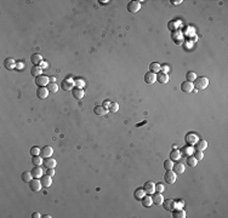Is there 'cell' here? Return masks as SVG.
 <instances>
[{"instance_id": "cell-43", "label": "cell", "mask_w": 228, "mask_h": 218, "mask_svg": "<svg viewBox=\"0 0 228 218\" xmlns=\"http://www.w3.org/2000/svg\"><path fill=\"white\" fill-rule=\"evenodd\" d=\"M46 175L50 176V177H53V176H55V168H48Z\"/></svg>"}, {"instance_id": "cell-21", "label": "cell", "mask_w": 228, "mask_h": 218, "mask_svg": "<svg viewBox=\"0 0 228 218\" xmlns=\"http://www.w3.org/2000/svg\"><path fill=\"white\" fill-rule=\"evenodd\" d=\"M108 112H109V110L106 109L103 106H97V107H95V109H94V113L96 114L97 117H103V115H106Z\"/></svg>"}, {"instance_id": "cell-38", "label": "cell", "mask_w": 228, "mask_h": 218, "mask_svg": "<svg viewBox=\"0 0 228 218\" xmlns=\"http://www.w3.org/2000/svg\"><path fill=\"white\" fill-rule=\"evenodd\" d=\"M30 155H32V156L40 155V148H39V147H37V145L32 147V149H30Z\"/></svg>"}, {"instance_id": "cell-49", "label": "cell", "mask_w": 228, "mask_h": 218, "mask_svg": "<svg viewBox=\"0 0 228 218\" xmlns=\"http://www.w3.org/2000/svg\"><path fill=\"white\" fill-rule=\"evenodd\" d=\"M40 67L43 68V69H44V68H48V63H46V62H44V61H43V63L40 64Z\"/></svg>"}, {"instance_id": "cell-33", "label": "cell", "mask_w": 228, "mask_h": 218, "mask_svg": "<svg viewBox=\"0 0 228 218\" xmlns=\"http://www.w3.org/2000/svg\"><path fill=\"white\" fill-rule=\"evenodd\" d=\"M174 217H175V218H186V212L182 210V209L174 210Z\"/></svg>"}, {"instance_id": "cell-35", "label": "cell", "mask_w": 228, "mask_h": 218, "mask_svg": "<svg viewBox=\"0 0 228 218\" xmlns=\"http://www.w3.org/2000/svg\"><path fill=\"white\" fill-rule=\"evenodd\" d=\"M196 79H197V74H196L194 72H188V73L186 74V80H187V81L193 83Z\"/></svg>"}, {"instance_id": "cell-29", "label": "cell", "mask_w": 228, "mask_h": 218, "mask_svg": "<svg viewBox=\"0 0 228 218\" xmlns=\"http://www.w3.org/2000/svg\"><path fill=\"white\" fill-rule=\"evenodd\" d=\"M149 71L153 72V73H160L162 65L159 64V63H157V62H153V63L149 64Z\"/></svg>"}, {"instance_id": "cell-11", "label": "cell", "mask_w": 228, "mask_h": 218, "mask_svg": "<svg viewBox=\"0 0 228 218\" xmlns=\"http://www.w3.org/2000/svg\"><path fill=\"white\" fill-rule=\"evenodd\" d=\"M4 67L6 68L7 71H14L15 68L17 67V63H16V61L14 60V58H6L5 61H4Z\"/></svg>"}, {"instance_id": "cell-7", "label": "cell", "mask_w": 228, "mask_h": 218, "mask_svg": "<svg viewBox=\"0 0 228 218\" xmlns=\"http://www.w3.org/2000/svg\"><path fill=\"white\" fill-rule=\"evenodd\" d=\"M141 1H130L129 4H128V11L130 14H137L139 11H140V9H141V4H140Z\"/></svg>"}, {"instance_id": "cell-10", "label": "cell", "mask_w": 228, "mask_h": 218, "mask_svg": "<svg viewBox=\"0 0 228 218\" xmlns=\"http://www.w3.org/2000/svg\"><path fill=\"white\" fill-rule=\"evenodd\" d=\"M49 94L50 92H49L48 87H38V90H37V97L39 99H46Z\"/></svg>"}, {"instance_id": "cell-46", "label": "cell", "mask_w": 228, "mask_h": 218, "mask_svg": "<svg viewBox=\"0 0 228 218\" xmlns=\"http://www.w3.org/2000/svg\"><path fill=\"white\" fill-rule=\"evenodd\" d=\"M109 106H110V102H108V101H107V102H103V107H105L106 109H108Z\"/></svg>"}, {"instance_id": "cell-22", "label": "cell", "mask_w": 228, "mask_h": 218, "mask_svg": "<svg viewBox=\"0 0 228 218\" xmlns=\"http://www.w3.org/2000/svg\"><path fill=\"white\" fill-rule=\"evenodd\" d=\"M30 62L33 63V65H40L43 63V57L39 53H34L30 57Z\"/></svg>"}, {"instance_id": "cell-9", "label": "cell", "mask_w": 228, "mask_h": 218, "mask_svg": "<svg viewBox=\"0 0 228 218\" xmlns=\"http://www.w3.org/2000/svg\"><path fill=\"white\" fill-rule=\"evenodd\" d=\"M143 189H144L146 194H149V195L154 194V193H155V183H153V182H146L144 184H143Z\"/></svg>"}, {"instance_id": "cell-2", "label": "cell", "mask_w": 228, "mask_h": 218, "mask_svg": "<svg viewBox=\"0 0 228 218\" xmlns=\"http://www.w3.org/2000/svg\"><path fill=\"white\" fill-rule=\"evenodd\" d=\"M35 84L39 87H46L50 84V78L46 75H40V76L35 78Z\"/></svg>"}, {"instance_id": "cell-19", "label": "cell", "mask_w": 228, "mask_h": 218, "mask_svg": "<svg viewBox=\"0 0 228 218\" xmlns=\"http://www.w3.org/2000/svg\"><path fill=\"white\" fill-rule=\"evenodd\" d=\"M30 75L34 78H38V76L43 75V68L40 65H33V68L30 69Z\"/></svg>"}, {"instance_id": "cell-44", "label": "cell", "mask_w": 228, "mask_h": 218, "mask_svg": "<svg viewBox=\"0 0 228 218\" xmlns=\"http://www.w3.org/2000/svg\"><path fill=\"white\" fill-rule=\"evenodd\" d=\"M170 71V68H169V65H163V73H165V74H167V72Z\"/></svg>"}, {"instance_id": "cell-14", "label": "cell", "mask_w": 228, "mask_h": 218, "mask_svg": "<svg viewBox=\"0 0 228 218\" xmlns=\"http://www.w3.org/2000/svg\"><path fill=\"white\" fill-rule=\"evenodd\" d=\"M162 205L164 206V209H165L166 211H174V210H175V201H174L172 199H166V200H164Z\"/></svg>"}, {"instance_id": "cell-28", "label": "cell", "mask_w": 228, "mask_h": 218, "mask_svg": "<svg viewBox=\"0 0 228 218\" xmlns=\"http://www.w3.org/2000/svg\"><path fill=\"white\" fill-rule=\"evenodd\" d=\"M133 195H135V198L137 199V200H142V199H143V196L146 195V191H144V189H143V188H137V189L135 190Z\"/></svg>"}, {"instance_id": "cell-48", "label": "cell", "mask_w": 228, "mask_h": 218, "mask_svg": "<svg viewBox=\"0 0 228 218\" xmlns=\"http://www.w3.org/2000/svg\"><path fill=\"white\" fill-rule=\"evenodd\" d=\"M98 3H100L101 5H106V4H108L109 1H108V0H105V1H103V0H98Z\"/></svg>"}, {"instance_id": "cell-47", "label": "cell", "mask_w": 228, "mask_h": 218, "mask_svg": "<svg viewBox=\"0 0 228 218\" xmlns=\"http://www.w3.org/2000/svg\"><path fill=\"white\" fill-rule=\"evenodd\" d=\"M171 3H172L174 5H180L182 3V0H174V1H171Z\"/></svg>"}, {"instance_id": "cell-18", "label": "cell", "mask_w": 228, "mask_h": 218, "mask_svg": "<svg viewBox=\"0 0 228 218\" xmlns=\"http://www.w3.org/2000/svg\"><path fill=\"white\" fill-rule=\"evenodd\" d=\"M44 166L46 168H55L57 166V163L53 158H48V159H44Z\"/></svg>"}, {"instance_id": "cell-4", "label": "cell", "mask_w": 228, "mask_h": 218, "mask_svg": "<svg viewBox=\"0 0 228 218\" xmlns=\"http://www.w3.org/2000/svg\"><path fill=\"white\" fill-rule=\"evenodd\" d=\"M61 87H62V90H64V91H72L74 87H75V81L73 79H66V80H63L62 81V84H61Z\"/></svg>"}, {"instance_id": "cell-52", "label": "cell", "mask_w": 228, "mask_h": 218, "mask_svg": "<svg viewBox=\"0 0 228 218\" xmlns=\"http://www.w3.org/2000/svg\"><path fill=\"white\" fill-rule=\"evenodd\" d=\"M44 217H45V218H51V216H50V214H45Z\"/></svg>"}, {"instance_id": "cell-12", "label": "cell", "mask_w": 228, "mask_h": 218, "mask_svg": "<svg viewBox=\"0 0 228 218\" xmlns=\"http://www.w3.org/2000/svg\"><path fill=\"white\" fill-rule=\"evenodd\" d=\"M153 196H152V201H153V204L154 205H157V206H160L162 204H163V201H164V198H163V194L162 193H154V194H152Z\"/></svg>"}, {"instance_id": "cell-5", "label": "cell", "mask_w": 228, "mask_h": 218, "mask_svg": "<svg viewBox=\"0 0 228 218\" xmlns=\"http://www.w3.org/2000/svg\"><path fill=\"white\" fill-rule=\"evenodd\" d=\"M176 178H177V175L172 170L166 171V173L164 176V179H165V182L167 183V184H174V183L176 182Z\"/></svg>"}, {"instance_id": "cell-15", "label": "cell", "mask_w": 228, "mask_h": 218, "mask_svg": "<svg viewBox=\"0 0 228 218\" xmlns=\"http://www.w3.org/2000/svg\"><path fill=\"white\" fill-rule=\"evenodd\" d=\"M30 172H32V175H33V178H41L43 175H44V170H43L40 166H34Z\"/></svg>"}, {"instance_id": "cell-1", "label": "cell", "mask_w": 228, "mask_h": 218, "mask_svg": "<svg viewBox=\"0 0 228 218\" xmlns=\"http://www.w3.org/2000/svg\"><path fill=\"white\" fill-rule=\"evenodd\" d=\"M193 85L197 90H205L209 85V79L205 78V76H201V78H197L194 81H193Z\"/></svg>"}, {"instance_id": "cell-27", "label": "cell", "mask_w": 228, "mask_h": 218, "mask_svg": "<svg viewBox=\"0 0 228 218\" xmlns=\"http://www.w3.org/2000/svg\"><path fill=\"white\" fill-rule=\"evenodd\" d=\"M32 164H33L34 166H41V165H44V159H43L40 155L33 156V158H32Z\"/></svg>"}, {"instance_id": "cell-24", "label": "cell", "mask_w": 228, "mask_h": 218, "mask_svg": "<svg viewBox=\"0 0 228 218\" xmlns=\"http://www.w3.org/2000/svg\"><path fill=\"white\" fill-rule=\"evenodd\" d=\"M157 81L159 83V84H167V81H169V76H167V74H165V73H158V75H157Z\"/></svg>"}, {"instance_id": "cell-32", "label": "cell", "mask_w": 228, "mask_h": 218, "mask_svg": "<svg viewBox=\"0 0 228 218\" xmlns=\"http://www.w3.org/2000/svg\"><path fill=\"white\" fill-rule=\"evenodd\" d=\"M181 156H182V154H181L180 150H172L170 154V158H171L172 161H178V160L181 159Z\"/></svg>"}, {"instance_id": "cell-42", "label": "cell", "mask_w": 228, "mask_h": 218, "mask_svg": "<svg viewBox=\"0 0 228 218\" xmlns=\"http://www.w3.org/2000/svg\"><path fill=\"white\" fill-rule=\"evenodd\" d=\"M192 153H193V148L192 147H187L183 152H182V154H186L187 156H189V155H192Z\"/></svg>"}, {"instance_id": "cell-6", "label": "cell", "mask_w": 228, "mask_h": 218, "mask_svg": "<svg viewBox=\"0 0 228 218\" xmlns=\"http://www.w3.org/2000/svg\"><path fill=\"white\" fill-rule=\"evenodd\" d=\"M52 154H53V149H52V147H50V145H45V147H43V148L40 149V156H41L43 159L51 158Z\"/></svg>"}, {"instance_id": "cell-34", "label": "cell", "mask_w": 228, "mask_h": 218, "mask_svg": "<svg viewBox=\"0 0 228 218\" xmlns=\"http://www.w3.org/2000/svg\"><path fill=\"white\" fill-rule=\"evenodd\" d=\"M46 87H48V90H49V92H51V94H56L57 91H58V86H57L56 83H50Z\"/></svg>"}, {"instance_id": "cell-13", "label": "cell", "mask_w": 228, "mask_h": 218, "mask_svg": "<svg viewBox=\"0 0 228 218\" xmlns=\"http://www.w3.org/2000/svg\"><path fill=\"white\" fill-rule=\"evenodd\" d=\"M144 81L147 83V84H154L155 81H157V75H155V73H153V72H148V73H146L144 74Z\"/></svg>"}, {"instance_id": "cell-31", "label": "cell", "mask_w": 228, "mask_h": 218, "mask_svg": "<svg viewBox=\"0 0 228 218\" xmlns=\"http://www.w3.org/2000/svg\"><path fill=\"white\" fill-rule=\"evenodd\" d=\"M197 164H198V160H197L194 156H193V155H189V156L187 158V165H188L189 167H196Z\"/></svg>"}, {"instance_id": "cell-40", "label": "cell", "mask_w": 228, "mask_h": 218, "mask_svg": "<svg viewBox=\"0 0 228 218\" xmlns=\"http://www.w3.org/2000/svg\"><path fill=\"white\" fill-rule=\"evenodd\" d=\"M165 189V186L163 184V183H158V184H155V191L157 193H163Z\"/></svg>"}, {"instance_id": "cell-16", "label": "cell", "mask_w": 228, "mask_h": 218, "mask_svg": "<svg viewBox=\"0 0 228 218\" xmlns=\"http://www.w3.org/2000/svg\"><path fill=\"white\" fill-rule=\"evenodd\" d=\"M40 182H41L43 188H49V187H51V184H52V178H51L50 176H48V175H45V176H43V177L40 178Z\"/></svg>"}, {"instance_id": "cell-50", "label": "cell", "mask_w": 228, "mask_h": 218, "mask_svg": "<svg viewBox=\"0 0 228 218\" xmlns=\"http://www.w3.org/2000/svg\"><path fill=\"white\" fill-rule=\"evenodd\" d=\"M55 81H56L55 78H50V83H55Z\"/></svg>"}, {"instance_id": "cell-20", "label": "cell", "mask_w": 228, "mask_h": 218, "mask_svg": "<svg viewBox=\"0 0 228 218\" xmlns=\"http://www.w3.org/2000/svg\"><path fill=\"white\" fill-rule=\"evenodd\" d=\"M206 148H208V142L206 141L205 140H198V142L196 143V150L204 152Z\"/></svg>"}, {"instance_id": "cell-37", "label": "cell", "mask_w": 228, "mask_h": 218, "mask_svg": "<svg viewBox=\"0 0 228 218\" xmlns=\"http://www.w3.org/2000/svg\"><path fill=\"white\" fill-rule=\"evenodd\" d=\"M172 167H174V161L172 160H165L164 161V168L166 170V171H169V170H172Z\"/></svg>"}, {"instance_id": "cell-3", "label": "cell", "mask_w": 228, "mask_h": 218, "mask_svg": "<svg viewBox=\"0 0 228 218\" xmlns=\"http://www.w3.org/2000/svg\"><path fill=\"white\" fill-rule=\"evenodd\" d=\"M29 188H30V190L32 191H40L41 190V188H43V186H41V182H40V179L39 178H33L29 183Z\"/></svg>"}, {"instance_id": "cell-23", "label": "cell", "mask_w": 228, "mask_h": 218, "mask_svg": "<svg viewBox=\"0 0 228 218\" xmlns=\"http://www.w3.org/2000/svg\"><path fill=\"white\" fill-rule=\"evenodd\" d=\"M172 171L175 172L176 175H182L185 172V165L182 163H176V164H174Z\"/></svg>"}, {"instance_id": "cell-39", "label": "cell", "mask_w": 228, "mask_h": 218, "mask_svg": "<svg viewBox=\"0 0 228 218\" xmlns=\"http://www.w3.org/2000/svg\"><path fill=\"white\" fill-rule=\"evenodd\" d=\"M74 81H75V87H79V88L85 87V80H83V79H75Z\"/></svg>"}, {"instance_id": "cell-30", "label": "cell", "mask_w": 228, "mask_h": 218, "mask_svg": "<svg viewBox=\"0 0 228 218\" xmlns=\"http://www.w3.org/2000/svg\"><path fill=\"white\" fill-rule=\"evenodd\" d=\"M21 177H22V181H23L25 183H29V182L33 179V175H32V172H28V171L23 172Z\"/></svg>"}, {"instance_id": "cell-51", "label": "cell", "mask_w": 228, "mask_h": 218, "mask_svg": "<svg viewBox=\"0 0 228 218\" xmlns=\"http://www.w3.org/2000/svg\"><path fill=\"white\" fill-rule=\"evenodd\" d=\"M22 67H23V64H22V63H18V64H17V68H22Z\"/></svg>"}, {"instance_id": "cell-8", "label": "cell", "mask_w": 228, "mask_h": 218, "mask_svg": "<svg viewBox=\"0 0 228 218\" xmlns=\"http://www.w3.org/2000/svg\"><path fill=\"white\" fill-rule=\"evenodd\" d=\"M181 90H182V92H185V94H190L193 90H194V85H193V83L190 81H183L181 84Z\"/></svg>"}, {"instance_id": "cell-45", "label": "cell", "mask_w": 228, "mask_h": 218, "mask_svg": "<svg viewBox=\"0 0 228 218\" xmlns=\"http://www.w3.org/2000/svg\"><path fill=\"white\" fill-rule=\"evenodd\" d=\"M32 217H33V218H40L41 216H40V213H39V212H34V213L32 214Z\"/></svg>"}, {"instance_id": "cell-41", "label": "cell", "mask_w": 228, "mask_h": 218, "mask_svg": "<svg viewBox=\"0 0 228 218\" xmlns=\"http://www.w3.org/2000/svg\"><path fill=\"white\" fill-rule=\"evenodd\" d=\"M193 156H194L198 161L199 160H203V158H204V154H203V152H199V150H197L194 154H193Z\"/></svg>"}, {"instance_id": "cell-17", "label": "cell", "mask_w": 228, "mask_h": 218, "mask_svg": "<svg viewBox=\"0 0 228 218\" xmlns=\"http://www.w3.org/2000/svg\"><path fill=\"white\" fill-rule=\"evenodd\" d=\"M72 95H73V97H74L75 99H82V98L84 97L85 92H84V90H83V88L74 87V88L72 90Z\"/></svg>"}, {"instance_id": "cell-25", "label": "cell", "mask_w": 228, "mask_h": 218, "mask_svg": "<svg viewBox=\"0 0 228 218\" xmlns=\"http://www.w3.org/2000/svg\"><path fill=\"white\" fill-rule=\"evenodd\" d=\"M142 201V205L144 206V207H151V206L153 205V201H152V196H149V195H144L143 199L141 200Z\"/></svg>"}, {"instance_id": "cell-26", "label": "cell", "mask_w": 228, "mask_h": 218, "mask_svg": "<svg viewBox=\"0 0 228 218\" xmlns=\"http://www.w3.org/2000/svg\"><path fill=\"white\" fill-rule=\"evenodd\" d=\"M186 141H187L188 144L193 145V144H196V143L198 142V137H197V135H194V133H189V135H187V137H186Z\"/></svg>"}, {"instance_id": "cell-36", "label": "cell", "mask_w": 228, "mask_h": 218, "mask_svg": "<svg viewBox=\"0 0 228 218\" xmlns=\"http://www.w3.org/2000/svg\"><path fill=\"white\" fill-rule=\"evenodd\" d=\"M108 110L112 112V113H117V112L119 110V104H118L117 102H110V106H109Z\"/></svg>"}]
</instances>
